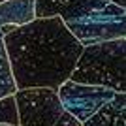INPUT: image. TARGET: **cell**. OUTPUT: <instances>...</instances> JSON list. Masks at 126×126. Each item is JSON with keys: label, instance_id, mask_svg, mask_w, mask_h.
<instances>
[{"label": "cell", "instance_id": "1", "mask_svg": "<svg viewBox=\"0 0 126 126\" xmlns=\"http://www.w3.org/2000/svg\"><path fill=\"white\" fill-rule=\"evenodd\" d=\"M15 89L47 87L57 90L70 79L83 45L60 17L34 19L2 38Z\"/></svg>", "mask_w": 126, "mask_h": 126}, {"label": "cell", "instance_id": "2", "mask_svg": "<svg viewBox=\"0 0 126 126\" xmlns=\"http://www.w3.org/2000/svg\"><path fill=\"white\" fill-rule=\"evenodd\" d=\"M58 17L83 47L126 38V10L113 0H66Z\"/></svg>", "mask_w": 126, "mask_h": 126}, {"label": "cell", "instance_id": "3", "mask_svg": "<svg viewBox=\"0 0 126 126\" xmlns=\"http://www.w3.org/2000/svg\"><path fill=\"white\" fill-rule=\"evenodd\" d=\"M126 38L83 47L70 79L75 83L126 92Z\"/></svg>", "mask_w": 126, "mask_h": 126}, {"label": "cell", "instance_id": "4", "mask_svg": "<svg viewBox=\"0 0 126 126\" xmlns=\"http://www.w3.org/2000/svg\"><path fill=\"white\" fill-rule=\"evenodd\" d=\"M19 113V126H55L62 113L57 90L47 87H32L13 92Z\"/></svg>", "mask_w": 126, "mask_h": 126}, {"label": "cell", "instance_id": "5", "mask_svg": "<svg viewBox=\"0 0 126 126\" xmlns=\"http://www.w3.org/2000/svg\"><path fill=\"white\" fill-rule=\"evenodd\" d=\"M58 100L62 104V109L75 117L83 124L90 115H94L105 102H109L115 96V90L105 87L75 83L72 79H66L57 89Z\"/></svg>", "mask_w": 126, "mask_h": 126}, {"label": "cell", "instance_id": "6", "mask_svg": "<svg viewBox=\"0 0 126 126\" xmlns=\"http://www.w3.org/2000/svg\"><path fill=\"white\" fill-rule=\"evenodd\" d=\"M81 126H126V92H115Z\"/></svg>", "mask_w": 126, "mask_h": 126}, {"label": "cell", "instance_id": "7", "mask_svg": "<svg viewBox=\"0 0 126 126\" xmlns=\"http://www.w3.org/2000/svg\"><path fill=\"white\" fill-rule=\"evenodd\" d=\"M36 19L34 0H4L0 2V28L2 26H23Z\"/></svg>", "mask_w": 126, "mask_h": 126}, {"label": "cell", "instance_id": "8", "mask_svg": "<svg viewBox=\"0 0 126 126\" xmlns=\"http://www.w3.org/2000/svg\"><path fill=\"white\" fill-rule=\"evenodd\" d=\"M15 83H13V75L10 70V62H8V55H6L4 42L0 38V98H4L8 94L15 92Z\"/></svg>", "mask_w": 126, "mask_h": 126}, {"label": "cell", "instance_id": "9", "mask_svg": "<svg viewBox=\"0 0 126 126\" xmlns=\"http://www.w3.org/2000/svg\"><path fill=\"white\" fill-rule=\"evenodd\" d=\"M0 124L19 126V113H17V104L13 94L0 98Z\"/></svg>", "mask_w": 126, "mask_h": 126}, {"label": "cell", "instance_id": "10", "mask_svg": "<svg viewBox=\"0 0 126 126\" xmlns=\"http://www.w3.org/2000/svg\"><path fill=\"white\" fill-rule=\"evenodd\" d=\"M66 0H34V15L36 19H49L60 15V10Z\"/></svg>", "mask_w": 126, "mask_h": 126}, {"label": "cell", "instance_id": "11", "mask_svg": "<svg viewBox=\"0 0 126 126\" xmlns=\"http://www.w3.org/2000/svg\"><path fill=\"white\" fill-rule=\"evenodd\" d=\"M55 126H81V122H79L75 117H72L70 113L62 111V113H60V117H58V121L55 122Z\"/></svg>", "mask_w": 126, "mask_h": 126}, {"label": "cell", "instance_id": "12", "mask_svg": "<svg viewBox=\"0 0 126 126\" xmlns=\"http://www.w3.org/2000/svg\"><path fill=\"white\" fill-rule=\"evenodd\" d=\"M115 4H119V6H122V8H126V0H113Z\"/></svg>", "mask_w": 126, "mask_h": 126}, {"label": "cell", "instance_id": "13", "mask_svg": "<svg viewBox=\"0 0 126 126\" xmlns=\"http://www.w3.org/2000/svg\"><path fill=\"white\" fill-rule=\"evenodd\" d=\"M0 38H4V32H2V30H0Z\"/></svg>", "mask_w": 126, "mask_h": 126}, {"label": "cell", "instance_id": "14", "mask_svg": "<svg viewBox=\"0 0 126 126\" xmlns=\"http://www.w3.org/2000/svg\"><path fill=\"white\" fill-rule=\"evenodd\" d=\"M0 126H10V124H0Z\"/></svg>", "mask_w": 126, "mask_h": 126}, {"label": "cell", "instance_id": "15", "mask_svg": "<svg viewBox=\"0 0 126 126\" xmlns=\"http://www.w3.org/2000/svg\"><path fill=\"white\" fill-rule=\"evenodd\" d=\"M0 2H4V0H0Z\"/></svg>", "mask_w": 126, "mask_h": 126}]
</instances>
